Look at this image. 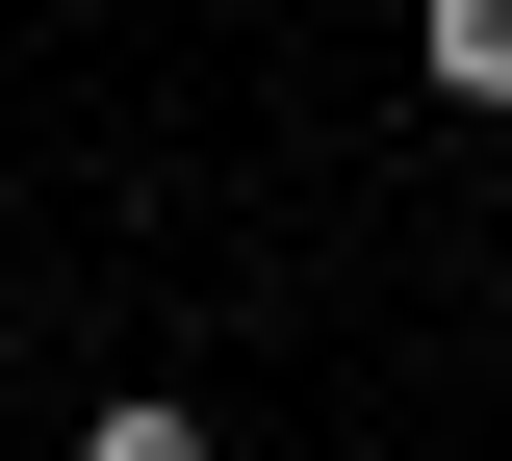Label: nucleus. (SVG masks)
I'll return each mask as SVG.
<instances>
[{
  "label": "nucleus",
  "mask_w": 512,
  "mask_h": 461,
  "mask_svg": "<svg viewBox=\"0 0 512 461\" xmlns=\"http://www.w3.org/2000/svg\"><path fill=\"white\" fill-rule=\"evenodd\" d=\"M410 52H436V103H512V0H436Z\"/></svg>",
  "instance_id": "1"
},
{
  "label": "nucleus",
  "mask_w": 512,
  "mask_h": 461,
  "mask_svg": "<svg viewBox=\"0 0 512 461\" xmlns=\"http://www.w3.org/2000/svg\"><path fill=\"white\" fill-rule=\"evenodd\" d=\"M77 461H231V436H205L180 385H128V410H103V436H77Z\"/></svg>",
  "instance_id": "2"
}]
</instances>
